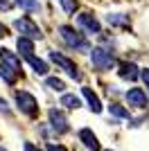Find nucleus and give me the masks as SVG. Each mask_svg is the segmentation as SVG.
<instances>
[{
  "label": "nucleus",
  "mask_w": 149,
  "mask_h": 151,
  "mask_svg": "<svg viewBox=\"0 0 149 151\" xmlns=\"http://www.w3.org/2000/svg\"><path fill=\"white\" fill-rule=\"evenodd\" d=\"M56 32H59V36H61L63 43L68 45V47H72L74 52H88L90 50V43H88L86 38H84V34H79L72 25H59Z\"/></svg>",
  "instance_id": "obj_1"
},
{
  "label": "nucleus",
  "mask_w": 149,
  "mask_h": 151,
  "mask_svg": "<svg viewBox=\"0 0 149 151\" xmlns=\"http://www.w3.org/2000/svg\"><path fill=\"white\" fill-rule=\"evenodd\" d=\"M9 5V0H0V7H7Z\"/></svg>",
  "instance_id": "obj_26"
},
{
  "label": "nucleus",
  "mask_w": 149,
  "mask_h": 151,
  "mask_svg": "<svg viewBox=\"0 0 149 151\" xmlns=\"http://www.w3.org/2000/svg\"><path fill=\"white\" fill-rule=\"evenodd\" d=\"M48 57H50V61H52V63H56V65H59V68H61V70H63V72H66L68 77H72V79H79V77H81L79 72H77V65H74V63L70 61L68 57H63L61 52L52 50V52L48 54Z\"/></svg>",
  "instance_id": "obj_4"
},
{
  "label": "nucleus",
  "mask_w": 149,
  "mask_h": 151,
  "mask_svg": "<svg viewBox=\"0 0 149 151\" xmlns=\"http://www.w3.org/2000/svg\"><path fill=\"white\" fill-rule=\"evenodd\" d=\"M0 59H2L5 63H9V65H14V68H16V70L20 72V59L16 57V54H14L12 50H7V47H2V50H0Z\"/></svg>",
  "instance_id": "obj_15"
},
{
  "label": "nucleus",
  "mask_w": 149,
  "mask_h": 151,
  "mask_svg": "<svg viewBox=\"0 0 149 151\" xmlns=\"http://www.w3.org/2000/svg\"><path fill=\"white\" fill-rule=\"evenodd\" d=\"M59 5H61V9L66 14H74L79 9V2H77V0H59Z\"/></svg>",
  "instance_id": "obj_20"
},
{
  "label": "nucleus",
  "mask_w": 149,
  "mask_h": 151,
  "mask_svg": "<svg viewBox=\"0 0 149 151\" xmlns=\"http://www.w3.org/2000/svg\"><path fill=\"white\" fill-rule=\"evenodd\" d=\"M124 99L133 108H147L149 106V97H147V93H145L142 88H129L124 93Z\"/></svg>",
  "instance_id": "obj_6"
},
{
  "label": "nucleus",
  "mask_w": 149,
  "mask_h": 151,
  "mask_svg": "<svg viewBox=\"0 0 149 151\" xmlns=\"http://www.w3.org/2000/svg\"><path fill=\"white\" fill-rule=\"evenodd\" d=\"M14 29H18L23 36H30V38H43V32H41V27L36 25V23H32L30 18H16L14 20Z\"/></svg>",
  "instance_id": "obj_5"
},
{
  "label": "nucleus",
  "mask_w": 149,
  "mask_h": 151,
  "mask_svg": "<svg viewBox=\"0 0 149 151\" xmlns=\"http://www.w3.org/2000/svg\"><path fill=\"white\" fill-rule=\"evenodd\" d=\"M16 104H18L20 113L30 115V117H34L38 111V104H36V97L32 93H27V90H16Z\"/></svg>",
  "instance_id": "obj_3"
},
{
  "label": "nucleus",
  "mask_w": 149,
  "mask_h": 151,
  "mask_svg": "<svg viewBox=\"0 0 149 151\" xmlns=\"http://www.w3.org/2000/svg\"><path fill=\"white\" fill-rule=\"evenodd\" d=\"M140 77H142V81H145V86L149 88V68H145L142 72H140Z\"/></svg>",
  "instance_id": "obj_22"
},
{
  "label": "nucleus",
  "mask_w": 149,
  "mask_h": 151,
  "mask_svg": "<svg viewBox=\"0 0 149 151\" xmlns=\"http://www.w3.org/2000/svg\"><path fill=\"white\" fill-rule=\"evenodd\" d=\"M32 41H34V38H30V36H18L16 47H18V52L23 57H30L32 52H34V43H32Z\"/></svg>",
  "instance_id": "obj_13"
},
{
  "label": "nucleus",
  "mask_w": 149,
  "mask_h": 151,
  "mask_svg": "<svg viewBox=\"0 0 149 151\" xmlns=\"http://www.w3.org/2000/svg\"><path fill=\"white\" fill-rule=\"evenodd\" d=\"M0 151H7V149H0Z\"/></svg>",
  "instance_id": "obj_28"
},
{
  "label": "nucleus",
  "mask_w": 149,
  "mask_h": 151,
  "mask_svg": "<svg viewBox=\"0 0 149 151\" xmlns=\"http://www.w3.org/2000/svg\"><path fill=\"white\" fill-rule=\"evenodd\" d=\"M90 61L97 70H111L115 65V57H113L111 50H106V47H93L90 50Z\"/></svg>",
  "instance_id": "obj_2"
},
{
  "label": "nucleus",
  "mask_w": 149,
  "mask_h": 151,
  "mask_svg": "<svg viewBox=\"0 0 149 151\" xmlns=\"http://www.w3.org/2000/svg\"><path fill=\"white\" fill-rule=\"evenodd\" d=\"M48 151H68V149H66V147H61V145H52V142H50V145H48Z\"/></svg>",
  "instance_id": "obj_23"
},
{
  "label": "nucleus",
  "mask_w": 149,
  "mask_h": 151,
  "mask_svg": "<svg viewBox=\"0 0 149 151\" xmlns=\"http://www.w3.org/2000/svg\"><path fill=\"white\" fill-rule=\"evenodd\" d=\"M0 34H5V27H2V25H0Z\"/></svg>",
  "instance_id": "obj_27"
},
{
  "label": "nucleus",
  "mask_w": 149,
  "mask_h": 151,
  "mask_svg": "<svg viewBox=\"0 0 149 151\" xmlns=\"http://www.w3.org/2000/svg\"><path fill=\"white\" fill-rule=\"evenodd\" d=\"M50 124L54 129L56 133H66L68 131V120H66V115L59 111V108H50Z\"/></svg>",
  "instance_id": "obj_8"
},
{
  "label": "nucleus",
  "mask_w": 149,
  "mask_h": 151,
  "mask_svg": "<svg viewBox=\"0 0 149 151\" xmlns=\"http://www.w3.org/2000/svg\"><path fill=\"white\" fill-rule=\"evenodd\" d=\"M16 5L25 12H38L41 9V2L38 0H16Z\"/></svg>",
  "instance_id": "obj_18"
},
{
  "label": "nucleus",
  "mask_w": 149,
  "mask_h": 151,
  "mask_svg": "<svg viewBox=\"0 0 149 151\" xmlns=\"http://www.w3.org/2000/svg\"><path fill=\"white\" fill-rule=\"evenodd\" d=\"M0 111H5V113L9 111V108H7V101H5V99H0Z\"/></svg>",
  "instance_id": "obj_25"
},
{
  "label": "nucleus",
  "mask_w": 149,
  "mask_h": 151,
  "mask_svg": "<svg viewBox=\"0 0 149 151\" xmlns=\"http://www.w3.org/2000/svg\"><path fill=\"white\" fill-rule=\"evenodd\" d=\"M79 140L84 142V147L90 151H99V142H97V135H95L90 129H81L79 131Z\"/></svg>",
  "instance_id": "obj_11"
},
{
  "label": "nucleus",
  "mask_w": 149,
  "mask_h": 151,
  "mask_svg": "<svg viewBox=\"0 0 149 151\" xmlns=\"http://www.w3.org/2000/svg\"><path fill=\"white\" fill-rule=\"evenodd\" d=\"M61 106H66V108H70V111H74V108H79L81 106V99L77 97V95H61Z\"/></svg>",
  "instance_id": "obj_16"
},
{
  "label": "nucleus",
  "mask_w": 149,
  "mask_h": 151,
  "mask_svg": "<svg viewBox=\"0 0 149 151\" xmlns=\"http://www.w3.org/2000/svg\"><path fill=\"white\" fill-rule=\"evenodd\" d=\"M106 23H108V25L127 27V25H129V16H124V14H108V16H106Z\"/></svg>",
  "instance_id": "obj_17"
},
{
  "label": "nucleus",
  "mask_w": 149,
  "mask_h": 151,
  "mask_svg": "<svg viewBox=\"0 0 149 151\" xmlns=\"http://www.w3.org/2000/svg\"><path fill=\"white\" fill-rule=\"evenodd\" d=\"M77 25L81 29H86L88 34H99L102 32V25H99V20L95 18L93 14H79L77 16Z\"/></svg>",
  "instance_id": "obj_7"
},
{
  "label": "nucleus",
  "mask_w": 149,
  "mask_h": 151,
  "mask_svg": "<svg viewBox=\"0 0 149 151\" xmlns=\"http://www.w3.org/2000/svg\"><path fill=\"white\" fill-rule=\"evenodd\" d=\"M106 151H111V149H106Z\"/></svg>",
  "instance_id": "obj_29"
},
{
  "label": "nucleus",
  "mask_w": 149,
  "mask_h": 151,
  "mask_svg": "<svg viewBox=\"0 0 149 151\" xmlns=\"http://www.w3.org/2000/svg\"><path fill=\"white\" fill-rule=\"evenodd\" d=\"M81 95L86 97V101H88V106H90V111H93V113H102V101H99V97H97L90 88H88V86H84V88H81Z\"/></svg>",
  "instance_id": "obj_12"
},
{
  "label": "nucleus",
  "mask_w": 149,
  "mask_h": 151,
  "mask_svg": "<svg viewBox=\"0 0 149 151\" xmlns=\"http://www.w3.org/2000/svg\"><path fill=\"white\" fill-rule=\"evenodd\" d=\"M25 151H41V149H36L32 142H25Z\"/></svg>",
  "instance_id": "obj_24"
},
{
  "label": "nucleus",
  "mask_w": 149,
  "mask_h": 151,
  "mask_svg": "<svg viewBox=\"0 0 149 151\" xmlns=\"http://www.w3.org/2000/svg\"><path fill=\"white\" fill-rule=\"evenodd\" d=\"M27 59V63L32 65V70L36 72V75H48V63L43 61V59H36L34 54H30V57H25Z\"/></svg>",
  "instance_id": "obj_14"
},
{
  "label": "nucleus",
  "mask_w": 149,
  "mask_h": 151,
  "mask_svg": "<svg viewBox=\"0 0 149 151\" xmlns=\"http://www.w3.org/2000/svg\"><path fill=\"white\" fill-rule=\"evenodd\" d=\"M45 86H48L50 90H56V93H61V90L66 88V83H63L61 79H56V77H48V79H45Z\"/></svg>",
  "instance_id": "obj_19"
},
{
  "label": "nucleus",
  "mask_w": 149,
  "mask_h": 151,
  "mask_svg": "<svg viewBox=\"0 0 149 151\" xmlns=\"http://www.w3.org/2000/svg\"><path fill=\"white\" fill-rule=\"evenodd\" d=\"M18 70L14 68V65H9V63H5L2 59H0V77H2V81L9 83V86H14L16 83V79H18Z\"/></svg>",
  "instance_id": "obj_9"
},
{
  "label": "nucleus",
  "mask_w": 149,
  "mask_h": 151,
  "mask_svg": "<svg viewBox=\"0 0 149 151\" xmlns=\"http://www.w3.org/2000/svg\"><path fill=\"white\" fill-rule=\"evenodd\" d=\"M140 72L142 70H138L136 63H120V70H118V75L122 79H129V81H136L138 77H140Z\"/></svg>",
  "instance_id": "obj_10"
},
{
  "label": "nucleus",
  "mask_w": 149,
  "mask_h": 151,
  "mask_svg": "<svg viewBox=\"0 0 149 151\" xmlns=\"http://www.w3.org/2000/svg\"><path fill=\"white\" fill-rule=\"evenodd\" d=\"M108 111H111L113 115H115V117H127V120H129V111H124L122 106H118V104H111V106H108Z\"/></svg>",
  "instance_id": "obj_21"
}]
</instances>
